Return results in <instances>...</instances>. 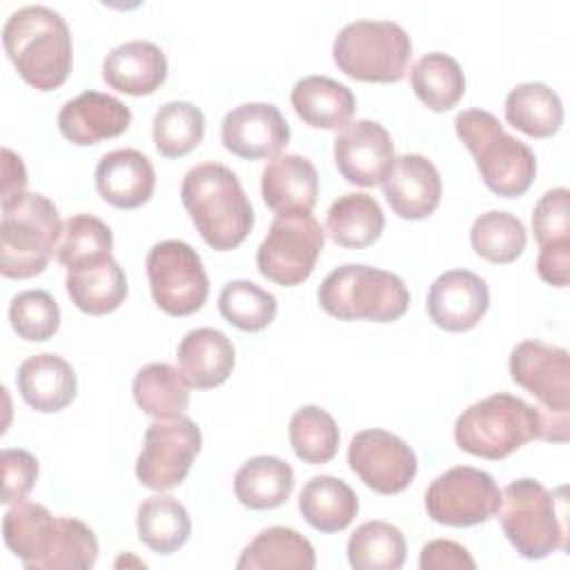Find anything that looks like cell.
Instances as JSON below:
<instances>
[{
	"label": "cell",
	"mask_w": 570,
	"mask_h": 570,
	"mask_svg": "<svg viewBox=\"0 0 570 570\" xmlns=\"http://www.w3.org/2000/svg\"><path fill=\"white\" fill-rule=\"evenodd\" d=\"M136 405L151 419H174L189 405V383L169 363L142 365L131 383Z\"/></svg>",
	"instance_id": "836d02e7"
},
{
	"label": "cell",
	"mask_w": 570,
	"mask_h": 570,
	"mask_svg": "<svg viewBox=\"0 0 570 570\" xmlns=\"http://www.w3.org/2000/svg\"><path fill=\"white\" fill-rule=\"evenodd\" d=\"M501 490L492 474L472 465H454L439 474L425 490V510L434 523L468 528L492 519Z\"/></svg>",
	"instance_id": "5bb4252c"
},
{
	"label": "cell",
	"mask_w": 570,
	"mask_h": 570,
	"mask_svg": "<svg viewBox=\"0 0 570 570\" xmlns=\"http://www.w3.org/2000/svg\"><path fill=\"white\" fill-rule=\"evenodd\" d=\"M410 85L430 111H448L456 107L465 94L461 65L443 51L421 56L410 71Z\"/></svg>",
	"instance_id": "e575fe53"
},
{
	"label": "cell",
	"mask_w": 570,
	"mask_h": 570,
	"mask_svg": "<svg viewBox=\"0 0 570 570\" xmlns=\"http://www.w3.org/2000/svg\"><path fill=\"white\" fill-rule=\"evenodd\" d=\"M314 546L294 528L272 525L261 530L240 552L238 570H312Z\"/></svg>",
	"instance_id": "83f0119b"
},
{
	"label": "cell",
	"mask_w": 570,
	"mask_h": 570,
	"mask_svg": "<svg viewBox=\"0 0 570 570\" xmlns=\"http://www.w3.org/2000/svg\"><path fill=\"white\" fill-rule=\"evenodd\" d=\"M459 140L474 156L476 169L490 191L503 198L523 196L537 174L534 151L510 136L499 118L485 109H463L454 118Z\"/></svg>",
	"instance_id": "5b68a950"
},
{
	"label": "cell",
	"mask_w": 570,
	"mask_h": 570,
	"mask_svg": "<svg viewBox=\"0 0 570 570\" xmlns=\"http://www.w3.org/2000/svg\"><path fill=\"white\" fill-rule=\"evenodd\" d=\"M490 307L488 283L470 269H448L428 292L430 321L445 332H468Z\"/></svg>",
	"instance_id": "ac0fdd59"
},
{
	"label": "cell",
	"mask_w": 570,
	"mask_h": 570,
	"mask_svg": "<svg viewBox=\"0 0 570 570\" xmlns=\"http://www.w3.org/2000/svg\"><path fill=\"white\" fill-rule=\"evenodd\" d=\"M261 196L276 212H312L318 200V171L301 154H278L261 174Z\"/></svg>",
	"instance_id": "d4e9b609"
},
{
	"label": "cell",
	"mask_w": 570,
	"mask_h": 570,
	"mask_svg": "<svg viewBox=\"0 0 570 570\" xmlns=\"http://www.w3.org/2000/svg\"><path fill=\"white\" fill-rule=\"evenodd\" d=\"M332 58L354 80L399 82L412 58V40L392 20H354L336 33Z\"/></svg>",
	"instance_id": "30bf717a"
},
{
	"label": "cell",
	"mask_w": 570,
	"mask_h": 570,
	"mask_svg": "<svg viewBox=\"0 0 570 570\" xmlns=\"http://www.w3.org/2000/svg\"><path fill=\"white\" fill-rule=\"evenodd\" d=\"M9 321L20 338L42 343L58 332L60 307L47 289H24L9 303Z\"/></svg>",
	"instance_id": "60d3db41"
},
{
	"label": "cell",
	"mask_w": 570,
	"mask_h": 570,
	"mask_svg": "<svg viewBox=\"0 0 570 570\" xmlns=\"http://www.w3.org/2000/svg\"><path fill=\"white\" fill-rule=\"evenodd\" d=\"M499 521L503 534L523 559H546L568 550L566 488L548 490L541 481L517 479L501 490Z\"/></svg>",
	"instance_id": "277c9868"
},
{
	"label": "cell",
	"mask_w": 570,
	"mask_h": 570,
	"mask_svg": "<svg viewBox=\"0 0 570 570\" xmlns=\"http://www.w3.org/2000/svg\"><path fill=\"white\" fill-rule=\"evenodd\" d=\"M16 385L22 401L36 412L51 414L65 410L78 390L76 372L60 354L42 352L20 363Z\"/></svg>",
	"instance_id": "603a6c76"
},
{
	"label": "cell",
	"mask_w": 570,
	"mask_h": 570,
	"mask_svg": "<svg viewBox=\"0 0 570 570\" xmlns=\"http://www.w3.org/2000/svg\"><path fill=\"white\" fill-rule=\"evenodd\" d=\"M325 245V232L309 212H283L256 249L258 272L283 287L307 281Z\"/></svg>",
	"instance_id": "8fae6325"
},
{
	"label": "cell",
	"mask_w": 570,
	"mask_h": 570,
	"mask_svg": "<svg viewBox=\"0 0 570 570\" xmlns=\"http://www.w3.org/2000/svg\"><path fill=\"white\" fill-rule=\"evenodd\" d=\"M136 528L138 539L149 550L167 557L187 543L191 534V519L178 499L169 494H154L138 505Z\"/></svg>",
	"instance_id": "1f68e13d"
},
{
	"label": "cell",
	"mask_w": 570,
	"mask_h": 570,
	"mask_svg": "<svg viewBox=\"0 0 570 570\" xmlns=\"http://www.w3.org/2000/svg\"><path fill=\"white\" fill-rule=\"evenodd\" d=\"M512 381L539 401L543 441L566 443L570 428V356L566 347L525 338L510 352Z\"/></svg>",
	"instance_id": "9c48e42d"
},
{
	"label": "cell",
	"mask_w": 570,
	"mask_h": 570,
	"mask_svg": "<svg viewBox=\"0 0 570 570\" xmlns=\"http://www.w3.org/2000/svg\"><path fill=\"white\" fill-rule=\"evenodd\" d=\"M205 136L203 111L185 100L165 102L151 122V138L160 156L180 158L194 151Z\"/></svg>",
	"instance_id": "8d00e7d4"
},
{
	"label": "cell",
	"mask_w": 570,
	"mask_h": 570,
	"mask_svg": "<svg viewBox=\"0 0 570 570\" xmlns=\"http://www.w3.org/2000/svg\"><path fill=\"white\" fill-rule=\"evenodd\" d=\"M443 183L434 163L421 154L396 158L390 176L383 180V196L392 212L405 220H423L441 203Z\"/></svg>",
	"instance_id": "d6986e66"
},
{
	"label": "cell",
	"mask_w": 570,
	"mask_h": 570,
	"mask_svg": "<svg viewBox=\"0 0 570 570\" xmlns=\"http://www.w3.org/2000/svg\"><path fill=\"white\" fill-rule=\"evenodd\" d=\"M102 78L120 94L149 96L167 78V56L149 40L122 42L105 56Z\"/></svg>",
	"instance_id": "cb8c5ba5"
},
{
	"label": "cell",
	"mask_w": 570,
	"mask_h": 570,
	"mask_svg": "<svg viewBox=\"0 0 570 570\" xmlns=\"http://www.w3.org/2000/svg\"><path fill=\"white\" fill-rule=\"evenodd\" d=\"M350 470L379 494H399L416 476L414 450L387 430H361L347 448Z\"/></svg>",
	"instance_id": "9a60e30c"
},
{
	"label": "cell",
	"mask_w": 570,
	"mask_h": 570,
	"mask_svg": "<svg viewBox=\"0 0 570 570\" xmlns=\"http://www.w3.org/2000/svg\"><path fill=\"white\" fill-rule=\"evenodd\" d=\"M505 120L532 138H550L563 122V105L543 82H521L505 96Z\"/></svg>",
	"instance_id": "d6a6232c"
},
{
	"label": "cell",
	"mask_w": 570,
	"mask_h": 570,
	"mask_svg": "<svg viewBox=\"0 0 570 570\" xmlns=\"http://www.w3.org/2000/svg\"><path fill=\"white\" fill-rule=\"evenodd\" d=\"M131 125V109L116 96L82 91L58 111V129L73 145H98L125 134Z\"/></svg>",
	"instance_id": "ffe728a7"
},
{
	"label": "cell",
	"mask_w": 570,
	"mask_h": 570,
	"mask_svg": "<svg viewBox=\"0 0 570 570\" xmlns=\"http://www.w3.org/2000/svg\"><path fill=\"white\" fill-rule=\"evenodd\" d=\"M2 45L18 76L33 89L53 91L69 78L73 42L58 11L45 4L16 9L2 27Z\"/></svg>",
	"instance_id": "7a4b0ae2"
},
{
	"label": "cell",
	"mask_w": 570,
	"mask_h": 570,
	"mask_svg": "<svg viewBox=\"0 0 570 570\" xmlns=\"http://www.w3.org/2000/svg\"><path fill=\"white\" fill-rule=\"evenodd\" d=\"M289 125L269 102H243L220 122V140L238 158H276L289 142Z\"/></svg>",
	"instance_id": "e0dca14e"
},
{
	"label": "cell",
	"mask_w": 570,
	"mask_h": 570,
	"mask_svg": "<svg viewBox=\"0 0 570 570\" xmlns=\"http://www.w3.org/2000/svg\"><path fill=\"white\" fill-rule=\"evenodd\" d=\"M298 510L314 530L332 534L345 530L354 521L358 512V497L343 479L321 474L312 476L303 485L298 494Z\"/></svg>",
	"instance_id": "f546056e"
},
{
	"label": "cell",
	"mask_w": 570,
	"mask_h": 570,
	"mask_svg": "<svg viewBox=\"0 0 570 570\" xmlns=\"http://www.w3.org/2000/svg\"><path fill=\"white\" fill-rule=\"evenodd\" d=\"M570 191L566 187L548 189L532 212V232L539 247L570 243Z\"/></svg>",
	"instance_id": "7bdbcfd3"
},
{
	"label": "cell",
	"mask_w": 570,
	"mask_h": 570,
	"mask_svg": "<svg viewBox=\"0 0 570 570\" xmlns=\"http://www.w3.org/2000/svg\"><path fill=\"white\" fill-rule=\"evenodd\" d=\"M176 361L189 387L209 390L229 379L236 363V350L220 330L196 327L180 338Z\"/></svg>",
	"instance_id": "484cf974"
},
{
	"label": "cell",
	"mask_w": 570,
	"mask_h": 570,
	"mask_svg": "<svg viewBox=\"0 0 570 570\" xmlns=\"http://www.w3.org/2000/svg\"><path fill=\"white\" fill-rule=\"evenodd\" d=\"M2 537L29 570H87L98 559V539L87 523L53 517L33 501H18L4 512Z\"/></svg>",
	"instance_id": "6da1fadb"
},
{
	"label": "cell",
	"mask_w": 570,
	"mask_h": 570,
	"mask_svg": "<svg viewBox=\"0 0 570 570\" xmlns=\"http://www.w3.org/2000/svg\"><path fill=\"white\" fill-rule=\"evenodd\" d=\"M385 227V216L379 200L363 191H350L338 196L325 218L327 236L347 249H363L379 240Z\"/></svg>",
	"instance_id": "4dcf8cb0"
},
{
	"label": "cell",
	"mask_w": 570,
	"mask_h": 570,
	"mask_svg": "<svg viewBox=\"0 0 570 570\" xmlns=\"http://www.w3.org/2000/svg\"><path fill=\"white\" fill-rule=\"evenodd\" d=\"M114 236L107 223L91 214H76L62 223V234L56 247V261L71 267L80 261L111 254Z\"/></svg>",
	"instance_id": "b9f144b4"
},
{
	"label": "cell",
	"mask_w": 570,
	"mask_h": 570,
	"mask_svg": "<svg viewBox=\"0 0 570 570\" xmlns=\"http://www.w3.org/2000/svg\"><path fill=\"white\" fill-rule=\"evenodd\" d=\"M289 443L294 454L309 465L330 463L338 452V425L318 405H303L289 419Z\"/></svg>",
	"instance_id": "f35d334b"
},
{
	"label": "cell",
	"mask_w": 570,
	"mask_h": 570,
	"mask_svg": "<svg viewBox=\"0 0 570 570\" xmlns=\"http://www.w3.org/2000/svg\"><path fill=\"white\" fill-rule=\"evenodd\" d=\"M38 481V459L20 448L2 450V503L24 501Z\"/></svg>",
	"instance_id": "ee69618b"
},
{
	"label": "cell",
	"mask_w": 570,
	"mask_h": 570,
	"mask_svg": "<svg viewBox=\"0 0 570 570\" xmlns=\"http://www.w3.org/2000/svg\"><path fill=\"white\" fill-rule=\"evenodd\" d=\"M200 428L189 416L154 419L145 430L142 448L136 459L138 481L156 492L180 485L200 452Z\"/></svg>",
	"instance_id": "4fadbf2b"
},
{
	"label": "cell",
	"mask_w": 570,
	"mask_h": 570,
	"mask_svg": "<svg viewBox=\"0 0 570 570\" xmlns=\"http://www.w3.org/2000/svg\"><path fill=\"white\" fill-rule=\"evenodd\" d=\"M419 568L421 570H461V568L474 570L476 561L472 559L468 548H463L461 543L450 539H434L421 548Z\"/></svg>",
	"instance_id": "f6af8a7d"
},
{
	"label": "cell",
	"mask_w": 570,
	"mask_h": 570,
	"mask_svg": "<svg viewBox=\"0 0 570 570\" xmlns=\"http://www.w3.org/2000/svg\"><path fill=\"white\" fill-rule=\"evenodd\" d=\"M405 552L403 532L381 519L361 523L347 539V561L354 570H399Z\"/></svg>",
	"instance_id": "d590c367"
},
{
	"label": "cell",
	"mask_w": 570,
	"mask_h": 570,
	"mask_svg": "<svg viewBox=\"0 0 570 570\" xmlns=\"http://www.w3.org/2000/svg\"><path fill=\"white\" fill-rule=\"evenodd\" d=\"M180 200L200 238L218 252L238 247L254 227V209L238 176L220 163L191 167L183 178Z\"/></svg>",
	"instance_id": "3957f363"
},
{
	"label": "cell",
	"mask_w": 570,
	"mask_h": 570,
	"mask_svg": "<svg viewBox=\"0 0 570 570\" xmlns=\"http://www.w3.org/2000/svg\"><path fill=\"white\" fill-rule=\"evenodd\" d=\"M2 205L20 198L27 187V169L18 154H13L9 147L2 149Z\"/></svg>",
	"instance_id": "7dc6e473"
},
{
	"label": "cell",
	"mask_w": 570,
	"mask_h": 570,
	"mask_svg": "<svg viewBox=\"0 0 570 570\" xmlns=\"http://www.w3.org/2000/svg\"><path fill=\"white\" fill-rule=\"evenodd\" d=\"M534 439H543L541 412L508 392L468 405L454 421L456 445L490 461H501Z\"/></svg>",
	"instance_id": "8992f818"
},
{
	"label": "cell",
	"mask_w": 570,
	"mask_h": 570,
	"mask_svg": "<svg viewBox=\"0 0 570 570\" xmlns=\"http://www.w3.org/2000/svg\"><path fill=\"white\" fill-rule=\"evenodd\" d=\"M537 274L548 285L566 287L570 281V243L539 247Z\"/></svg>",
	"instance_id": "bcb514c9"
},
{
	"label": "cell",
	"mask_w": 570,
	"mask_h": 570,
	"mask_svg": "<svg viewBox=\"0 0 570 570\" xmlns=\"http://www.w3.org/2000/svg\"><path fill=\"white\" fill-rule=\"evenodd\" d=\"M276 296L252 281H229L218 294V312L243 332H261L276 316Z\"/></svg>",
	"instance_id": "ab89813d"
},
{
	"label": "cell",
	"mask_w": 570,
	"mask_h": 570,
	"mask_svg": "<svg viewBox=\"0 0 570 570\" xmlns=\"http://www.w3.org/2000/svg\"><path fill=\"white\" fill-rule=\"evenodd\" d=\"M525 243V227L510 212L490 209L474 218L470 227V245L488 263L503 265L517 261L523 254Z\"/></svg>",
	"instance_id": "74e56055"
},
{
	"label": "cell",
	"mask_w": 570,
	"mask_h": 570,
	"mask_svg": "<svg viewBox=\"0 0 570 570\" xmlns=\"http://www.w3.org/2000/svg\"><path fill=\"white\" fill-rule=\"evenodd\" d=\"M334 163L338 174L352 185H383L396 163L390 131L367 118L350 122L334 138Z\"/></svg>",
	"instance_id": "2e32d148"
},
{
	"label": "cell",
	"mask_w": 570,
	"mask_h": 570,
	"mask_svg": "<svg viewBox=\"0 0 570 570\" xmlns=\"http://www.w3.org/2000/svg\"><path fill=\"white\" fill-rule=\"evenodd\" d=\"M316 296L321 307L338 321L392 323L410 307V292L396 274L358 263L332 269Z\"/></svg>",
	"instance_id": "ba28073f"
},
{
	"label": "cell",
	"mask_w": 570,
	"mask_h": 570,
	"mask_svg": "<svg viewBox=\"0 0 570 570\" xmlns=\"http://www.w3.org/2000/svg\"><path fill=\"white\" fill-rule=\"evenodd\" d=\"M154 303L169 316L198 312L209 294V278L198 252L185 240L156 243L145 261Z\"/></svg>",
	"instance_id": "7c38bea8"
},
{
	"label": "cell",
	"mask_w": 570,
	"mask_h": 570,
	"mask_svg": "<svg viewBox=\"0 0 570 570\" xmlns=\"http://www.w3.org/2000/svg\"><path fill=\"white\" fill-rule=\"evenodd\" d=\"M94 176L102 200L118 209H136L145 205L156 187L151 160L131 147L105 154L98 160Z\"/></svg>",
	"instance_id": "44dd1931"
},
{
	"label": "cell",
	"mask_w": 570,
	"mask_h": 570,
	"mask_svg": "<svg viewBox=\"0 0 570 570\" xmlns=\"http://www.w3.org/2000/svg\"><path fill=\"white\" fill-rule=\"evenodd\" d=\"M65 287L71 303L89 316H102L118 309L129 292L127 276L111 254L94 256L67 267Z\"/></svg>",
	"instance_id": "7402d4cb"
},
{
	"label": "cell",
	"mask_w": 570,
	"mask_h": 570,
	"mask_svg": "<svg viewBox=\"0 0 570 570\" xmlns=\"http://www.w3.org/2000/svg\"><path fill=\"white\" fill-rule=\"evenodd\" d=\"M62 223L56 205L38 194L24 191L2 205L0 223V272L7 278H31L45 272L58 240Z\"/></svg>",
	"instance_id": "52a82bcc"
},
{
	"label": "cell",
	"mask_w": 570,
	"mask_h": 570,
	"mask_svg": "<svg viewBox=\"0 0 570 570\" xmlns=\"http://www.w3.org/2000/svg\"><path fill=\"white\" fill-rule=\"evenodd\" d=\"M292 490V465L272 454L247 459L234 474V494L249 510H274L289 499Z\"/></svg>",
	"instance_id": "f1b7e54d"
},
{
	"label": "cell",
	"mask_w": 570,
	"mask_h": 570,
	"mask_svg": "<svg viewBox=\"0 0 570 570\" xmlns=\"http://www.w3.org/2000/svg\"><path fill=\"white\" fill-rule=\"evenodd\" d=\"M289 100L296 116L314 129H343L356 109L352 89L330 76H305L296 80Z\"/></svg>",
	"instance_id": "4316f807"
}]
</instances>
